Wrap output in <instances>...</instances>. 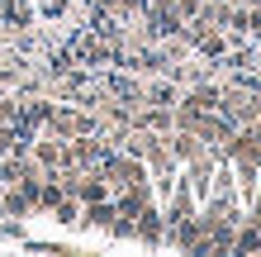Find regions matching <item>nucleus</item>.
<instances>
[{
    "instance_id": "nucleus-1",
    "label": "nucleus",
    "mask_w": 261,
    "mask_h": 257,
    "mask_svg": "<svg viewBox=\"0 0 261 257\" xmlns=\"http://www.w3.org/2000/svg\"><path fill=\"white\" fill-rule=\"evenodd\" d=\"M133 238H143V243H166V215H157V205H143V209H138Z\"/></svg>"
},
{
    "instance_id": "nucleus-2",
    "label": "nucleus",
    "mask_w": 261,
    "mask_h": 257,
    "mask_svg": "<svg viewBox=\"0 0 261 257\" xmlns=\"http://www.w3.org/2000/svg\"><path fill=\"white\" fill-rule=\"evenodd\" d=\"M62 148H67V138H53V133H48V138H34L29 157H34L43 172H57V167H62Z\"/></svg>"
},
{
    "instance_id": "nucleus-3",
    "label": "nucleus",
    "mask_w": 261,
    "mask_h": 257,
    "mask_svg": "<svg viewBox=\"0 0 261 257\" xmlns=\"http://www.w3.org/2000/svg\"><path fill=\"white\" fill-rule=\"evenodd\" d=\"M0 209H5V215H29V209H34V195H29L24 186H14V191H0Z\"/></svg>"
},
{
    "instance_id": "nucleus-4",
    "label": "nucleus",
    "mask_w": 261,
    "mask_h": 257,
    "mask_svg": "<svg viewBox=\"0 0 261 257\" xmlns=\"http://www.w3.org/2000/svg\"><path fill=\"white\" fill-rule=\"evenodd\" d=\"M233 252H261V229H256L252 219H247V224L238 219V229H233Z\"/></svg>"
},
{
    "instance_id": "nucleus-5",
    "label": "nucleus",
    "mask_w": 261,
    "mask_h": 257,
    "mask_svg": "<svg viewBox=\"0 0 261 257\" xmlns=\"http://www.w3.org/2000/svg\"><path fill=\"white\" fill-rule=\"evenodd\" d=\"M195 53L209 57V62H214V57H223V53H228V34H223V29H209V34L195 43Z\"/></svg>"
},
{
    "instance_id": "nucleus-6",
    "label": "nucleus",
    "mask_w": 261,
    "mask_h": 257,
    "mask_svg": "<svg viewBox=\"0 0 261 257\" xmlns=\"http://www.w3.org/2000/svg\"><path fill=\"white\" fill-rule=\"evenodd\" d=\"M0 14H5V19H14V24H29V19H34V10L19 5V0H5V5H0Z\"/></svg>"
}]
</instances>
